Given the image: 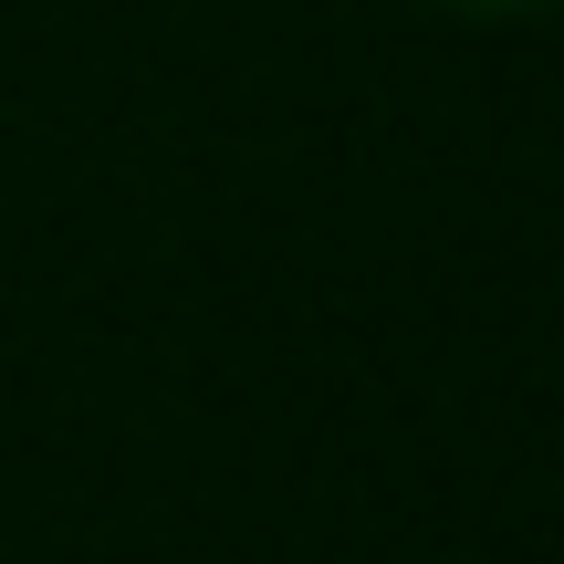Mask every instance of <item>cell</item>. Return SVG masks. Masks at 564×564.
Segmentation results:
<instances>
[{
	"mask_svg": "<svg viewBox=\"0 0 564 564\" xmlns=\"http://www.w3.org/2000/svg\"><path fill=\"white\" fill-rule=\"evenodd\" d=\"M460 11H533V0H460Z\"/></svg>",
	"mask_w": 564,
	"mask_h": 564,
	"instance_id": "cell-1",
	"label": "cell"
}]
</instances>
